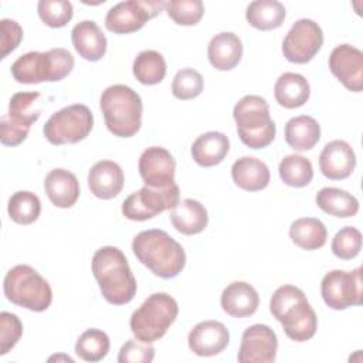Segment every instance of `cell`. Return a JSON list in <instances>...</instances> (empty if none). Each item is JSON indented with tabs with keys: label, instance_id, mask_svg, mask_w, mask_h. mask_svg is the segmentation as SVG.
Masks as SVG:
<instances>
[{
	"label": "cell",
	"instance_id": "cell-16",
	"mask_svg": "<svg viewBox=\"0 0 363 363\" xmlns=\"http://www.w3.org/2000/svg\"><path fill=\"white\" fill-rule=\"evenodd\" d=\"M138 169L145 186L163 189L174 183V157L162 146H150L145 149L139 157Z\"/></svg>",
	"mask_w": 363,
	"mask_h": 363
},
{
	"label": "cell",
	"instance_id": "cell-34",
	"mask_svg": "<svg viewBox=\"0 0 363 363\" xmlns=\"http://www.w3.org/2000/svg\"><path fill=\"white\" fill-rule=\"evenodd\" d=\"M7 213L10 220L20 225L34 223L41 213V201L33 191L20 190L11 194L7 203Z\"/></svg>",
	"mask_w": 363,
	"mask_h": 363
},
{
	"label": "cell",
	"instance_id": "cell-11",
	"mask_svg": "<svg viewBox=\"0 0 363 363\" xmlns=\"http://www.w3.org/2000/svg\"><path fill=\"white\" fill-rule=\"evenodd\" d=\"M179 201L180 190L176 183L163 189L143 186L123 200L122 214L132 221H145L164 210L174 208Z\"/></svg>",
	"mask_w": 363,
	"mask_h": 363
},
{
	"label": "cell",
	"instance_id": "cell-40",
	"mask_svg": "<svg viewBox=\"0 0 363 363\" xmlns=\"http://www.w3.org/2000/svg\"><path fill=\"white\" fill-rule=\"evenodd\" d=\"M330 248L339 259H353L362 250V233L352 225L343 227L335 234Z\"/></svg>",
	"mask_w": 363,
	"mask_h": 363
},
{
	"label": "cell",
	"instance_id": "cell-28",
	"mask_svg": "<svg viewBox=\"0 0 363 363\" xmlns=\"http://www.w3.org/2000/svg\"><path fill=\"white\" fill-rule=\"evenodd\" d=\"M274 96L277 102L286 109L301 108L311 96V86L303 75L284 72L274 85Z\"/></svg>",
	"mask_w": 363,
	"mask_h": 363
},
{
	"label": "cell",
	"instance_id": "cell-25",
	"mask_svg": "<svg viewBox=\"0 0 363 363\" xmlns=\"http://www.w3.org/2000/svg\"><path fill=\"white\" fill-rule=\"evenodd\" d=\"M231 177L240 189L245 191H259L268 186L271 173L262 160L252 156H242L233 163Z\"/></svg>",
	"mask_w": 363,
	"mask_h": 363
},
{
	"label": "cell",
	"instance_id": "cell-35",
	"mask_svg": "<svg viewBox=\"0 0 363 363\" xmlns=\"http://www.w3.org/2000/svg\"><path fill=\"white\" fill-rule=\"evenodd\" d=\"M281 180L291 187H305L313 179V167L308 157L302 155H288L278 166Z\"/></svg>",
	"mask_w": 363,
	"mask_h": 363
},
{
	"label": "cell",
	"instance_id": "cell-3",
	"mask_svg": "<svg viewBox=\"0 0 363 363\" xmlns=\"http://www.w3.org/2000/svg\"><path fill=\"white\" fill-rule=\"evenodd\" d=\"M272 316L282 325L285 335L295 342L312 339L318 329V318L302 289L294 285L277 288L269 301Z\"/></svg>",
	"mask_w": 363,
	"mask_h": 363
},
{
	"label": "cell",
	"instance_id": "cell-18",
	"mask_svg": "<svg viewBox=\"0 0 363 363\" xmlns=\"http://www.w3.org/2000/svg\"><path fill=\"white\" fill-rule=\"evenodd\" d=\"M187 343L189 349L197 356H216L228 346L230 332L218 320H203L190 330Z\"/></svg>",
	"mask_w": 363,
	"mask_h": 363
},
{
	"label": "cell",
	"instance_id": "cell-17",
	"mask_svg": "<svg viewBox=\"0 0 363 363\" xmlns=\"http://www.w3.org/2000/svg\"><path fill=\"white\" fill-rule=\"evenodd\" d=\"M330 72L352 92L363 89V52L350 45H336L329 55Z\"/></svg>",
	"mask_w": 363,
	"mask_h": 363
},
{
	"label": "cell",
	"instance_id": "cell-15",
	"mask_svg": "<svg viewBox=\"0 0 363 363\" xmlns=\"http://www.w3.org/2000/svg\"><path fill=\"white\" fill-rule=\"evenodd\" d=\"M278 339L268 325L248 326L242 336L237 354L240 363H272L277 359Z\"/></svg>",
	"mask_w": 363,
	"mask_h": 363
},
{
	"label": "cell",
	"instance_id": "cell-7",
	"mask_svg": "<svg viewBox=\"0 0 363 363\" xmlns=\"http://www.w3.org/2000/svg\"><path fill=\"white\" fill-rule=\"evenodd\" d=\"M179 315V306L173 296L166 292L149 295L133 311L129 326L133 336L143 343H153L163 337Z\"/></svg>",
	"mask_w": 363,
	"mask_h": 363
},
{
	"label": "cell",
	"instance_id": "cell-14",
	"mask_svg": "<svg viewBox=\"0 0 363 363\" xmlns=\"http://www.w3.org/2000/svg\"><path fill=\"white\" fill-rule=\"evenodd\" d=\"M323 44L320 26L311 18L296 20L282 41L284 57L294 64L309 62Z\"/></svg>",
	"mask_w": 363,
	"mask_h": 363
},
{
	"label": "cell",
	"instance_id": "cell-41",
	"mask_svg": "<svg viewBox=\"0 0 363 363\" xmlns=\"http://www.w3.org/2000/svg\"><path fill=\"white\" fill-rule=\"evenodd\" d=\"M23 335V323L20 318L11 312L0 313V354H7L20 340Z\"/></svg>",
	"mask_w": 363,
	"mask_h": 363
},
{
	"label": "cell",
	"instance_id": "cell-29",
	"mask_svg": "<svg viewBox=\"0 0 363 363\" xmlns=\"http://www.w3.org/2000/svg\"><path fill=\"white\" fill-rule=\"evenodd\" d=\"M320 139V126L309 115L291 118L285 125V142L298 152L312 149Z\"/></svg>",
	"mask_w": 363,
	"mask_h": 363
},
{
	"label": "cell",
	"instance_id": "cell-43",
	"mask_svg": "<svg viewBox=\"0 0 363 363\" xmlns=\"http://www.w3.org/2000/svg\"><path fill=\"white\" fill-rule=\"evenodd\" d=\"M0 33H1V58H6L21 43L23 28L16 20L3 18L0 20Z\"/></svg>",
	"mask_w": 363,
	"mask_h": 363
},
{
	"label": "cell",
	"instance_id": "cell-9",
	"mask_svg": "<svg viewBox=\"0 0 363 363\" xmlns=\"http://www.w3.org/2000/svg\"><path fill=\"white\" fill-rule=\"evenodd\" d=\"M40 92H16L9 102V111L0 121V140L4 146L23 143L34 122L41 115Z\"/></svg>",
	"mask_w": 363,
	"mask_h": 363
},
{
	"label": "cell",
	"instance_id": "cell-23",
	"mask_svg": "<svg viewBox=\"0 0 363 363\" xmlns=\"http://www.w3.org/2000/svg\"><path fill=\"white\" fill-rule=\"evenodd\" d=\"M44 190L50 201L60 208L72 207L79 197V182L67 169H52L44 179Z\"/></svg>",
	"mask_w": 363,
	"mask_h": 363
},
{
	"label": "cell",
	"instance_id": "cell-38",
	"mask_svg": "<svg viewBox=\"0 0 363 363\" xmlns=\"http://www.w3.org/2000/svg\"><path fill=\"white\" fill-rule=\"evenodd\" d=\"M204 81L199 71L193 68H183L176 72L172 82V94L174 98L189 101L197 98L203 92Z\"/></svg>",
	"mask_w": 363,
	"mask_h": 363
},
{
	"label": "cell",
	"instance_id": "cell-1",
	"mask_svg": "<svg viewBox=\"0 0 363 363\" xmlns=\"http://www.w3.org/2000/svg\"><path fill=\"white\" fill-rule=\"evenodd\" d=\"M91 268L106 302L125 305L135 298L138 284L125 254L118 247L105 245L96 250Z\"/></svg>",
	"mask_w": 363,
	"mask_h": 363
},
{
	"label": "cell",
	"instance_id": "cell-33",
	"mask_svg": "<svg viewBox=\"0 0 363 363\" xmlns=\"http://www.w3.org/2000/svg\"><path fill=\"white\" fill-rule=\"evenodd\" d=\"M166 61L163 55L155 50H143L133 60L132 72L143 85H156L166 75Z\"/></svg>",
	"mask_w": 363,
	"mask_h": 363
},
{
	"label": "cell",
	"instance_id": "cell-44",
	"mask_svg": "<svg viewBox=\"0 0 363 363\" xmlns=\"http://www.w3.org/2000/svg\"><path fill=\"white\" fill-rule=\"evenodd\" d=\"M54 359H57V360H60V359H65L67 362H71V363H74V359H72V357H69V356H62V354H61V356H51L48 360H50V362H52Z\"/></svg>",
	"mask_w": 363,
	"mask_h": 363
},
{
	"label": "cell",
	"instance_id": "cell-42",
	"mask_svg": "<svg viewBox=\"0 0 363 363\" xmlns=\"http://www.w3.org/2000/svg\"><path fill=\"white\" fill-rule=\"evenodd\" d=\"M155 359L152 343H143L138 339L126 340L118 354L119 363H150Z\"/></svg>",
	"mask_w": 363,
	"mask_h": 363
},
{
	"label": "cell",
	"instance_id": "cell-21",
	"mask_svg": "<svg viewBox=\"0 0 363 363\" xmlns=\"http://www.w3.org/2000/svg\"><path fill=\"white\" fill-rule=\"evenodd\" d=\"M220 303L223 311L233 318H247L257 312L259 296L257 289L244 281H234L221 294Z\"/></svg>",
	"mask_w": 363,
	"mask_h": 363
},
{
	"label": "cell",
	"instance_id": "cell-31",
	"mask_svg": "<svg viewBox=\"0 0 363 363\" xmlns=\"http://www.w3.org/2000/svg\"><path fill=\"white\" fill-rule=\"evenodd\" d=\"M289 237L295 245L302 250L313 251L326 244L328 230L325 224L315 217H302L289 227Z\"/></svg>",
	"mask_w": 363,
	"mask_h": 363
},
{
	"label": "cell",
	"instance_id": "cell-5",
	"mask_svg": "<svg viewBox=\"0 0 363 363\" xmlns=\"http://www.w3.org/2000/svg\"><path fill=\"white\" fill-rule=\"evenodd\" d=\"M72 54L61 47L45 52L30 51L11 64V75L18 84L57 82L68 77L74 68Z\"/></svg>",
	"mask_w": 363,
	"mask_h": 363
},
{
	"label": "cell",
	"instance_id": "cell-10",
	"mask_svg": "<svg viewBox=\"0 0 363 363\" xmlns=\"http://www.w3.org/2000/svg\"><path fill=\"white\" fill-rule=\"evenodd\" d=\"M94 128V115L84 104L64 106L54 112L43 126L45 139L55 146L84 140Z\"/></svg>",
	"mask_w": 363,
	"mask_h": 363
},
{
	"label": "cell",
	"instance_id": "cell-4",
	"mask_svg": "<svg viewBox=\"0 0 363 363\" xmlns=\"http://www.w3.org/2000/svg\"><path fill=\"white\" fill-rule=\"evenodd\" d=\"M108 130L118 138L135 136L142 125L143 104L136 91L123 84L108 86L99 99Z\"/></svg>",
	"mask_w": 363,
	"mask_h": 363
},
{
	"label": "cell",
	"instance_id": "cell-8",
	"mask_svg": "<svg viewBox=\"0 0 363 363\" xmlns=\"http://www.w3.org/2000/svg\"><path fill=\"white\" fill-rule=\"evenodd\" d=\"M3 291L11 303L33 312L47 311L52 302V289L48 281L26 264L7 271Z\"/></svg>",
	"mask_w": 363,
	"mask_h": 363
},
{
	"label": "cell",
	"instance_id": "cell-32",
	"mask_svg": "<svg viewBox=\"0 0 363 363\" xmlns=\"http://www.w3.org/2000/svg\"><path fill=\"white\" fill-rule=\"evenodd\" d=\"M285 7L277 0H255L248 4L245 18L257 30L268 31L282 26L285 20Z\"/></svg>",
	"mask_w": 363,
	"mask_h": 363
},
{
	"label": "cell",
	"instance_id": "cell-2",
	"mask_svg": "<svg viewBox=\"0 0 363 363\" xmlns=\"http://www.w3.org/2000/svg\"><path fill=\"white\" fill-rule=\"evenodd\" d=\"M132 251L150 272L159 278H174L186 265L183 247L163 230H145L135 235Z\"/></svg>",
	"mask_w": 363,
	"mask_h": 363
},
{
	"label": "cell",
	"instance_id": "cell-6",
	"mask_svg": "<svg viewBox=\"0 0 363 363\" xmlns=\"http://www.w3.org/2000/svg\"><path fill=\"white\" fill-rule=\"evenodd\" d=\"M237 133L250 149L267 147L275 139L277 126L269 115V105L259 95L242 96L233 109Z\"/></svg>",
	"mask_w": 363,
	"mask_h": 363
},
{
	"label": "cell",
	"instance_id": "cell-39",
	"mask_svg": "<svg viewBox=\"0 0 363 363\" xmlns=\"http://www.w3.org/2000/svg\"><path fill=\"white\" fill-rule=\"evenodd\" d=\"M164 9L167 16L179 26H196L204 14L201 0H170L166 1Z\"/></svg>",
	"mask_w": 363,
	"mask_h": 363
},
{
	"label": "cell",
	"instance_id": "cell-26",
	"mask_svg": "<svg viewBox=\"0 0 363 363\" xmlns=\"http://www.w3.org/2000/svg\"><path fill=\"white\" fill-rule=\"evenodd\" d=\"M170 221L176 231L184 235H194L206 230L208 224V214L200 201L194 199H184L172 208Z\"/></svg>",
	"mask_w": 363,
	"mask_h": 363
},
{
	"label": "cell",
	"instance_id": "cell-12",
	"mask_svg": "<svg viewBox=\"0 0 363 363\" xmlns=\"http://www.w3.org/2000/svg\"><path fill=\"white\" fill-rule=\"evenodd\" d=\"M320 294L325 303L335 311H343L350 306L362 305V268L357 267L353 271H329L322 278Z\"/></svg>",
	"mask_w": 363,
	"mask_h": 363
},
{
	"label": "cell",
	"instance_id": "cell-20",
	"mask_svg": "<svg viewBox=\"0 0 363 363\" xmlns=\"http://www.w3.org/2000/svg\"><path fill=\"white\" fill-rule=\"evenodd\" d=\"M125 183L122 167L113 160L96 162L88 173V187L91 193L101 200L116 197Z\"/></svg>",
	"mask_w": 363,
	"mask_h": 363
},
{
	"label": "cell",
	"instance_id": "cell-19",
	"mask_svg": "<svg viewBox=\"0 0 363 363\" xmlns=\"http://www.w3.org/2000/svg\"><path fill=\"white\" fill-rule=\"evenodd\" d=\"M356 167V155L345 140H332L319 155V169L330 180L347 179Z\"/></svg>",
	"mask_w": 363,
	"mask_h": 363
},
{
	"label": "cell",
	"instance_id": "cell-24",
	"mask_svg": "<svg viewBox=\"0 0 363 363\" xmlns=\"http://www.w3.org/2000/svg\"><path fill=\"white\" fill-rule=\"evenodd\" d=\"M210 64L218 71H230L238 65L242 57V43L234 33L216 34L207 47Z\"/></svg>",
	"mask_w": 363,
	"mask_h": 363
},
{
	"label": "cell",
	"instance_id": "cell-37",
	"mask_svg": "<svg viewBox=\"0 0 363 363\" xmlns=\"http://www.w3.org/2000/svg\"><path fill=\"white\" fill-rule=\"evenodd\" d=\"M37 11L41 21L51 28L67 26L74 16V7L67 0H40Z\"/></svg>",
	"mask_w": 363,
	"mask_h": 363
},
{
	"label": "cell",
	"instance_id": "cell-30",
	"mask_svg": "<svg viewBox=\"0 0 363 363\" xmlns=\"http://www.w3.org/2000/svg\"><path fill=\"white\" fill-rule=\"evenodd\" d=\"M315 201L322 211L339 218L354 217L359 211V200L352 193L337 187L320 189Z\"/></svg>",
	"mask_w": 363,
	"mask_h": 363
},
{
	"label": "cell",
	"instance_id": "cell-22",
	"mask_svg": "<svg viewBox=\"0 0 363 363\" xmlns=\"http://www.w3.org/2000/svg\"><path fill=\"white\" fill-rule=\"evenodd\" d=\"M71 41L79 57L86 61H99L106 52V37L94 20H82L75 24Z\"/></svg>",
	"mask_w": 363,
	"mask_h": 363
},
{
	"label": "cell",
	"instance_id": "cell-27",
	"mask_svg": "<svg viewBox=\"0 0 363 363\" xmlns=\"http://www.w3.org/2000/svg\"><path fill=\"white\" fill-rule=\"evenodd\" d=\"M230 150L228 138L216 130L201 133L191 145V157L201 167L220 164Z\"/></svg>",
	"mask_w": 363,
	"mask_h": 363
},
{
	"label": "cell",
	"instance_id": "cell-36",
	"mask_svg": "<svg viewBox=\"0 0 363 363\" xmlns=\"http://www.w3.org/2000/svg\"><path fill=\"white\" fill-rule=\"evenodd\" d=\"M111 347L109 336L101 329H86L79 335L75 343V353L79 359L85 362H99L102 360Z\"/></svg>",
	"mask_w": 363,
	"mask_h": 363
},
{
	"label": "cell",
	"instance_id": "cell-13",
	"mask_svg": "<svg viewBox=\"0 0 363 363\" xmlns=\"http://www.w3.org/2000/svg\"><path fill=\"white\" fill-rule=\"evenodd\" d=\"M166 7L163 0H128L109 9L105 27L113 34H130L140 30Z\"/></svg>",
	"mask_w": 363,
	"mask_h": 363
}]
</instances>
